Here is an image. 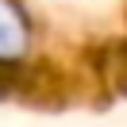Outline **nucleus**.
<instances>
[{
    "mask_svg": "<svg viewBox=\"0 0 127 127\" xmlns=\"http://www.w3.org/2000/svg\"><path fill=\"white\" fill-rule=\"evenodd\" d=\"M35 46V23L23 0H0V69L19 65Z\"/></svg>",
    "mask_w": 127,
    "mask_h": 127,
    "instance_id": "obj_1",
    "label": "nucleus"
}]
</instances>
